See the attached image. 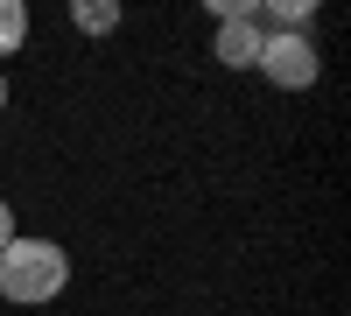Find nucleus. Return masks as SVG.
<instances>
[{
	"instance_id": "nucleus-1",
	"label": "nucleus",
	"mask_w": 351,
	"mask_h": 316,
	"mask_svg": "<svg viewBox=\"0 0 351 316\" xmlns=\"http://www.w3.org/2000/svg\"><path fill=\"white\" fill-rule=\"evenodd\" d=\"M64 281H71V253L56 246V239L14 232V246L0 253V302H14V309L56 302V295H64Z\"/></svg>"
},
{
	"instance_id": "nucleus-3",
	"label": "nucleus",
	"mask_w": 351,
	"mask_h": 316,
	"mask_svg": "<svg viewBox=\"0 0 351 316\" xmlns=\"http://www.w3.org/2000/svg\"><path fill=\"white\" fill-rule=\"evenodd\" d=\"M211 56L225 71H253L260 64V21L253 14H232V21H218V42H211Z\"/></svg>"
},
{
	"instance_id": "nucleus-6",
	"label": "nucleus",
	"mask_w": 351,
	"mask_h": 316,
	"mask_svg": "<svg viewBox=\"0 0 351 316\" xmlns=\"http://www.w3.org/2000/svg\"><path fill=\"white\" fill-rule=\"evenodd\" d=\"M8 246H14V204L0 197V253H8Z\"/></svg>"
},
{
	"instance_id": "nucleus-5",
	"label": "nucleus",
	"mask_w": 351,
	"mask_h": 316,
	"mask_svg": "<svg viewBox=\"0 0 351 316\" xmlns=\"http://www.w3.org/2000/svg\"><path fill=\"white\" fill-rule=\"evenodd\" d=\"M28 42V8L21 0H0V56H14Z\"/></svg>"
},
{
	"instance_id": "nucleus-4",
	"label": "nucleus",
	"mask_w": 351,
	"mask_h": 316,
	"mask_svg": "<svg viewBox=\"0 0 351 316\" xmlns=\"http://www.w3.org/2000/svg\"><path fill=\"white\" fill-rule=\"evenodd\" d=\"M71 28L77 36H112V28H120V8H112V0H71Z\"/></svg>"
},
{
	"instance_id": "nucleus-2",
	"label": "nucleus",
	"mask_w": 351,
	"mask_h": 316,
	"mask_svg": "<svg viewBox=\"0 0 351 316\" xmlns=\"http://www.w3.org/2000/svg\"><path fill=\"white\" fill-rule=\"evenodd\" d=\"M253 71H267L281 92H309V84L324 77V56H316L309 36H267V28H260V64Z\"/></svg>"
},
{
	"instance_id": "nucleus-7",
	"label": "nucleus",
	"mask_w": 351,
	"mask_h": 316,
	"mask_svg": "<svg viewBox=\"0 0 351 316\" xmlns=\"http://www.w3.org/2000/svg\"><path fill=\"white\" fill-rule=\"evenodd\" d=\"M0 112H8V77H0Z\"/></svg>"
}]
</instances>
